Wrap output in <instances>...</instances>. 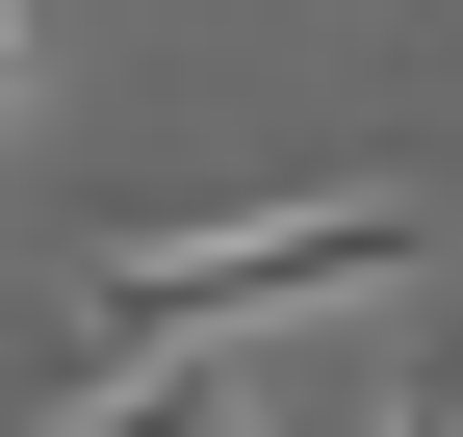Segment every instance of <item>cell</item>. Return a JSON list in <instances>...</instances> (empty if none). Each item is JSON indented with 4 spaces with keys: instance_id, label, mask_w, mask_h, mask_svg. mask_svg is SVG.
Returning a JSON list of instances; mask_svg holds the SVG:
<instances>
[{
    "instance_id": "1",
    "label": "cell",
    "mask_w": 463,
    "mask_h": 437,
    "mask_svg": "<svg viewBox=\"0 0 463 437\" xmlns=\"http://www.w3.org/2000/svg\"><path fill=\"white\" fill-rule=\"evenodd\" d=\"M412 257H438L412 181H283V206L103 232V257H78V386H103V360H258V335H309V309H386Z\"/></svg>"
},
{
    "instance_id": "2",
    "label": "cell",
    "mask_w": 463,
    "mask_h": 437,
    "mask_svg": "<svg viewBox=\"0 0 463 437\" xmlns=\"http://www.w3.org/2000/svg\"><path fill=\"white\" fill-rule=\"evenodd\" d=\"M26 78H52V0H0V129H26Z\"/></svg>"
},
{
    "instance_id": "3",
    "label": "cell",
    "mask_w": 463,
    "mask_h": 437,
    "mask_svg": "<svg viewBox=\"0 0 463 437\" xmlns=\"http://www.w3.org/2000/svg\"><path fill=\"white\" fill-rule=\"evenodd\" d=\"M412 437H463V335H438V360H412Z\"/></svg>"
}]
</instances>
